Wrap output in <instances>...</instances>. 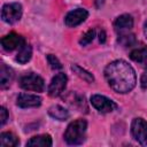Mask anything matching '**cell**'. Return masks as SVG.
<instances>
[{
  "label": "cell",
  "instance_id": "obj_1",
  "mask_svg": "<svg viewBox=\"0 0 147 147\" xmlns=\"http://www.w3.org/2000/svg\"><path fill=\"white\" fill-rule=\"evenodd\" d=\"M105 77L108 85L117 93H127L136 86V72L133 68L123 60L109 63L105 69Z\"/></svg>",
  "mask_w": 147,
  "mask_h": 147
},
{
  "label": "cell",
  "instance_id": "obj_2",
  "mask_svg": "<svg viewBox=\"0 0 147 147\" xmlns=\"http://www.w3.org/2000/svg\"><path fill=\"white\" fill-rule=\"evenodd\" d=\"M87 123L85 119H76L71 122L64 132V140L69 145H80L85 140V132H86Z\"/></svg>",
  "mask_w": 147,
  "mask_h": 147
},
{
  "label": "cell",
  "instance_id": "obj_3",
  "mask_svg": "<svg viewBox=\"0 0 147 147\" xmlns=\"http://www.w3.org/2000/svg\"><path fill=\"white\" fill-rule=\"evenodd\" d=\"M20 86L23 90H26V91L42 92L44 88H45V82L40 76L30 72V74H26V75L21 77Z\"/></svg>",
  "mask_w": 147,
  "mask_h": 147
},
{
  "label": "cell",
  "instance_id": "obj_4",
  "mask_svg": "<svg viewBox=\"0 0 147 147\" xmlns=\"http://www.w3.org/2000/svg\"><path fill=\"white\" fill-rule=\"evenodd\" d=\"M22 16V6L18 2L6 3L1 9V18L8 24L16 23Z\"/></svg>",
  "mask_w": 147,
  "mask_h": 147
},
{
  "label": "cell",
  "instance_id": "obj_5",
  "mask_svg": "<svg viewBox=\"0 0 147 147\" xmlns=\"http://www.w3.org/2000/svg\"><path fill=\"white\" fill-rule=\"evenodd\" d=\"M131 133L140 145L147 146V122L145 119L134 118L131 124Z\"/></svg>",
  "mask_w": 147,
  "mask_h": 147
},
{
  "label": "cell",
  "instance_id": "obj_6",
  "mask_svg": "<svg viewBox=\"0 0 147 147\" xmlns=\"http://www.w3.org/2000/svg\"><path fill=\"white\" fill-rule=\"evenodd\" d=\"M91 103L100 113H111L117 108V105L113 100L106 98L105 95H100V94L92 95Z\"/></svg>",
  "mask_w": 147,
  "mask_h": 147
},
{
  "label": "cell",
  "instance_id": "obj_7",
  "mask_svg": "<svg viewBox=\"0 0 147 147\" xmlns=\"http://www.w3.org/2000/svg\"><path fill=\"white\" fill-rule=\"evenodd\" d=\"M67 82H68V77L63 72H60L57 75H55L51 83H49V86H48V94L49 96L52 98H55V96H59L65 88L67 86Z\"/></svg>",
  "mask_w": 147,
  "mask_h": 147
},
{
  "label": "cell",
  "instance_id": "obj_8",
  "mask_svg": "<svg viewBox=\"0 0 147 147\" xmlns=\"http://www.w3.org/2000/svg\"><path fill=\"white\" fill-rule=\"evenodd\" d=\"M88 16V13L86 9H83V8H77V9H74L71 11H69L67 15H65V18H64V23L69 28H75L79 24H82Z\"/></svg>",
  "mask_w": 147,
  "mask_h": 147
},
{
  "label": "cell",
  "instance_id": "obj_9",
  "mask_svg": "<svg viewBox=\"0 0 147 147\" xmlns=\"http://www.w3.org/2000/svg\"><path fill=\"white\" fill-rule=\"evenodd\" d=\"M24 44H25L24 38L17 33H14V32L5 36L1 39V45H2L3 49L7 52H11L16 48H21Z\"/></svg>",
  "mask_w": 147,
  "mask_h": 147
},
{
  "label": "cell",
  "instance_id": "obj_10",
  "mask_svg": "<svg viewBox=\"0 0 147 147\" xmlns=\"http://www.w3.org/2000/svg\"><path fill=\"white\" fill-rule=\"evenodd\" d=\"M17 106L21 108H33L39 107L41 103V98L36 94H29V93H21L17 96Z\"/></svg>",
  "mask_w": 147,
  "mask_h": 147
},
{
  "label": "cell",
  "instance_id": "obj_11",
  "mask_svg": "<svg viewBox=\"0 0 147 147\" xmlns=\"http://www.w3.org/2000/svg\"><path fill=\"white\" fill-rule=\"evenodd\" d=\"M114 26H115V30L119 32L129 31L133 26V18L129 14H123L115 20Z\"/></svg>",
  "mask_w": 147,
  "mask_h": 147
},
{
  "label": "cell",
  "instance_id": "obj_12",
  "mask_svg": "<svg viewBox=\"0 0 147 147\" xmlns=\"http://www.w3.org/2000/svg\"><path fill=\"white\" fill-rule=\"evenodd\" d=\"M26 146L29 147H49L52 146V138L49 134H39L32 137L26 141Z\"/></svg>",
  "mask_w": 147,
  "mask_h": 147
},
{
  "label": "cell",
  "instance_id": "obj_13",
  "mask_svg": "<svg viewBox=\"0 0 147 147\" xmlns=\"http://www.w3.org/2000/svg\"><path fill=\"white\" fill-rule=\"evenodd\" d=\"M14 79V71L6 64H1L0 68V86L1 88H7Z\"/></svg>",
  "mask_w": 147,
  "mask_h": 147
},
{
  "label": "cell",
  "instance_id": "obj_14",
  "mask_svg": "<svg viewBox=\"0 0 147 147\" xmlns=\"http://www.w3.org/2000/svg\"><path fill=\"white\" fill-rule=\"evenodd\" d=\"M20 144L18 138L11 132H2L0 134V146L2 147H15Z\"/></svg>",
  "mask_w": 147,
  "mask_h": 147
},
{
  "label": "cell",
  "instance_id": "obj_15",
  "mask_svg": "<svg viewBox=\"0 0 147 147\" xmlns=\"http://www.w3.org/2000/svg\"><path fill=\"white\" fill-rule=\"evenodd\" d=\"M48 114L53 118H55L57 121H64V119H67L69 117V111L65 108H63L62 106H59V105L52 106L48 109Z\"/></svg>",
  "mask_w": 147,
  "mask_h": 147
},
{
  "label": "cell",
  "instance_id": "obj_16",
  "mask_svg": "<svg viewBox=\"0 0 147 147\" xmlns=\"http://www.w3.org/2000/svg\"><path fill=\"white\" fill-rule=\"evenodd\" d=\"M130 59L134 62L142 63L147 60V47H137L130 52Z\"/></svg>",
  "mask_w": 147,
  "mask_h": 147
},
{
  "label": "cell",
  "instance_id": "obj_17",
  "mask_svg": "<svg viewBox=\"0 0 147 147\" xmlns=\"http://www.w3.org/2000/svg\"><path fill=\"white\" fill-rule=\"evenodd\" d=\"M31 55H32V47L30 45H28V44H24L20 48V51L17 53L16 61L22 63V64H24V63H26L31 59Z\"/></svg>",
  "mask_w": 147,
  "mask_h": 147
},
{
  "label": "cell",
  "instance_id": "obj_18",
  "mask_svg": "<svg viewBox=\"0 0 147 147\" xmlns=\"http://www.w3.org/2000/svg\"><path fill=\"white\" fill-rule=\"evenodd\" d=\"M71 70L83 80L87 82V83H92L94 80V77L92 76V74H90L88 71H86L85 69H83L82 67H79L78 64H72L71 65Z\"/></svg>",
  "mask_w": 147,
  "mask_h": 147
},
{
  "label": "cell",
  "instance_id": "obj_19",
  "mask_svg": "<svg viewBox=\"0 0 147 147\" xmlns=\"http://www.w3.org/2000/svg\"><path fill=\"white\" fill-rule=\"evenodd\" d=\"M118 42L121 45H123L124 47H130L136 42L134 34H132V33H122L118 38Z\"/></svg>",
  "mask_w": 147,
  "mask_h": 147
},
{
  "label": "cell",
  "instance_id": "obj_20",
  "mask_svg": "<svg viewBox=\"0 0 147 147\" xmlns=\"http://www.w3.org/2000/svg\"><path fill=\"white\" fill-rule=\"evenodd\" d=\"M94 37H95V30L94 29H90L87 32H85L82 36V38L79 40V44L83 45V46H86L90 42H92V40L94 39Z\"/></svg>",
  "mask_w": 147,
  "mask_h": 147
},
{
  "label": "cell",
  "instance_id": "obj_21",
  "mask_svg": "<svg viewBox=\"0 0 147 147\" xmlns=\"http://www.w3.org/2000/svg\"><path fill=\"white\" fill-rule=\"evenodd\" d=\"M47 61H48V63H49V65H51L52 69H61L62 68L61 62L53 54H48L47 55Z\"/></svg>",
  "mask_w": 147,
  "mask_h": 147
},
{
  "label": "cell",
  "instance_id": "obj_22",
  "mask_svg": "<svg viewBox=\"0 0 147 147\" xmlns=\"http://www.w3.org/2000/svg\"><path fill=\"white\" fill-rule=\"evenodd\" d=\"M8 119V111L5 107H1L0 108V124L3 125Z\"/></svg>",
  "mask_w": 147,
  "mask_h": 147
},
{
  "label": "cell",
  "instance_id": "obj_23",
  "mask_svg": "<svg viewBox=\"0 0 147 147\" xmlns=\"http://www.w3.org/2000/svg\"><path fill=\"white\" fill-rule=\"evenodd\" d=\"M140 85L144 90H147V71H145L142 75H141V78H140Z\"/></svg>",
  "mask_w": 147,
  "mask_h": 147
},
{
  "label": "cell",
  "instance_id": "obj_24",
  "mask_svg": "<svg viewBox=\"0 0 147 147\" xmlns=\"http://www.w3.org/2000/svg\"><path fill=\"white\" fill-rule=\"evenodd\" d=\"M99 40H100V42H105V40H106V34H105L103 30H101V32L99 34Z\"/></svg>",
  "mask_w": 147,
  "mask_h": 147
},
{
  "label": "cell",
  "instance_id": "obj_25",
  "mask_svg": "<svg viewBox=\"0 0 147 147\" xmlns=\"http://www.w3.org/2000/svg\"><path fill=\"white\" fill-rule=\"evenodd\" d=\"M144 33H145V36L147 38V21L145 22V25H144Z\"/></svg>",
  "mask_w": 147,
  "mask_h": 147
}]
</instances>
